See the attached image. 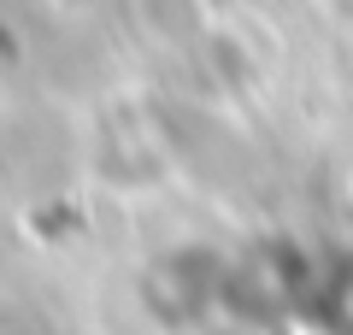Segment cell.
Returning a JSON list of instances; mask_svg holds the SVG:
<instances>
[{
  "mask_svg": "<svg viewBox=\"0 0 353 335\" xmlns=\"http://www.w3.org/2000/svg\"><path fill=\"white\" fill-rule=\"evenodd\" d=\"M318 312H324L336 329L353 335V265H341V271L324 276V288H318Z\"/></svg>",
  "mask_w": 353,
  "mask_h": 335,
  "instance_id": "cell-1",
  "label": "cell"
}]
</instances>
